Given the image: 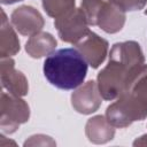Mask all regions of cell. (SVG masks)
<instances>
[{
  "label": "cell",
  "instance_id": "6da1fadb",
  "mask_svg": "<svg viewBox=\"0 0 147 147\" xmlns=\"http://www.w3.org/2000/svg\"><path fill=\"white\" fill-rule=\"evenodd\" d=\"M146 72L145 56L137 41L129 40L114 44L109 53L108 64L98 74L96 78L102 99L108 101L117 99Z\"/></svg>",
  "mask_w": 147,
  "mask_h": 147
},
{
  "label": "cell",
  "instance_id": "7a4b0ae2",
  "mask_svg": "<svg viewBox=\"0 0 147 147\" xmlns=\"http://www.w3.org/2000/svg\"><path fill=\"white\" fill-rule=\"evenodd\" d=\"M46 79L60 90H75L87 74V62L77 48L68 47L52 52L44 62Z\"/></svg>",
  "mask_w": 147,
  "mask_h": 147
},
{
  "label": "cell",
  "instance_id": "3957f363",
  "mask_svg": "<svg viewBox=\"0 0 147 147\" xmlns=\"http://www.w3.org/2000/svg\"><path fill=\"white\" fill-rule=\"evenodd\" d=\"M80 8L88 25H96L107 33H116L125 23V10L110 0H82Z\"/></svg>",
  "mask_w": 147,
  "mask_h": 147
},
{
  "label": "cell",
  "instance_id": "277c9868",
  "mask_svg": "<svg viewBox=\"0 0 147 147\" xmlns=\"http://www.w3.org/2000/svg\"><path fill=\"white\" fill-rule=\"evenodd\" d=\"M1 116L0 127L2 133L11 134L18 126L29 121L30 107L18 95H14L9 92L1 93Z\"/></svg>",
  "mask_w": 147,
  "mask_h": 147
},
{
  "label": "cell",
  "instance_id": "5b68a950",
  "mask_svg": "<svg viewBox=\"0 0 147 147\" xmlns=\"http://www.w3.org/2000/svg\"><path fill=\"white\" fill-rule=\"evenodd\" d=\"M54 25L61 40L74 45L77 44L90 31L87 20L80 7H75L55 18Z\"/></svg>",
  "mask_w": 147,
  "mask_h": 147
},
{
  "label": "cell",
  "instance_id": "8992f818",
  "mask_svg": "<svg viewBox=\"0 0 147 147\" xmlns=\"http://www.w3.org/2000/svg\"><path fill=\"white\" fill-rule=\"evenodd\" d=\"M11 25L23 36H33L41 31L45 21L42 15L32 6H20L10 15Z\"/></svg>",
  "mask_w": 147,
  "mask_h": 147
},
{
  "label": "cell",
  "instance_id": "52a82bcc",
  "mask_svg": "<svg viewBox=\"0 0 147 147\" xmlns=\"http://www.w3.org/2000/svg\"><path fill=\"white\" fill-rule=\"evenodd\" d=\"M75 46L93 69L103 63L108 53V41L91 30Z\"/></svg>",
  "mask_w": 147,
  "mask_h": 147
},
{
  "label": "cell",
  "instance_id": "ba28073f",
  "mask_svg": "<svg viewBox=\"0 0 147 147\" xmlns=\"http://www.w3.org/2000/svg\"><path fill=\"white\" fill-rule=\"evenodd\" d=\"M102 102L98 83L88 80L84 85L78 86L71 94V105L74 109L83 115H88L99 109Z\"/></svg>",
  "mask_w": 147,
  "mask_h": 147
},
{
  "label": "cell",
  "instance_id": "9c48e42d",
  "mask_svg": "<svg viewBox=\"0 0 147 147\" xmlns=\"http://www.w3.org/2000/svg\"><path fill=\"white\" fill-rule=\"evenodd\" d=\"M0 77L2 88L7 90V92L23 96L29 92V83L24 74L20 70L15 69V61L11 57L1 59L0 64Z\"/></svg>",
  "mask_w": 147,
  "mask_h": 147
},
{
  "label": "cell",
  "instance_id": "30bf717a",
  "mask_svg": "<svg viewBox=\"0 0 147 147\" xmlns=\"http://www.w3.org/2000/svg\"><path fill=\"white\" fill-rule=\"evenodd\" d=\"M87 139L93 144H106L113 140L115 136V126L109 123L106 116L96 115L91 117L85 125Z\"/></svg>",
  "mask_w": 147,
  "mask_h": 147
},
{
  "label": "cell",
  "instance_id": "8fae6325",
  "mask_svg": "<svg viewBox=\"0 0 147 147\" xmlns=\"http://www.w3.org/2000/svg\"><path fill=\"white\" fill-rule=\"evenodd\" d=\"M0 56L1 59L11 57L20 52V40L9 21L6 13L1 10V24H0Z\"/></svg>",
  "mask_w": 147,
  "mask_h": 147
},
{
  "label": "cell",
  "instance_id": "7c38bea8",
  "mask_svg": "<svg viewBox=\"0 0 147 147\" xmlns=\"http://www.w3.org/2000/svg\"><path fill=\"white\" fill-rule=\"evenodd\" d=\"M56 45V39L51 33L40 31L28 39L25 44V51L31 57L40 59L54 52Z\"/></svg>",
  "mask_w": 147,
  "mask_h": 147
},
{
  "label": "cell",
  "instance_id": "4fadbf2b",
  "mask_svg": "<svg viewBox=\"0 0 147 147\" xmlns=\"http://www.w3.org/2000/svg\"><path fill=\"white\" fill-rule=\"evenodd\" d=\"M126 93L139 105V107L147 111V72L140 76Z\"/></svg>",
  "mask_w": 147,
  "mask_h": 147
},
{
  "label": "cell",
  "instance_id": "5bb4252c",
  "mask_svg": "<svg viewBox=\"0 0 147 147\" xmlns=\"http://www.w3.org/2000/svg\"><path fill=\"white\" fill-rule=\"evenodd\" d=\"M41 3L47 15L54 18L75 8V0H41Z\"/></svg>",
  "mask_w": 147,
  "mask_h": 147
},
{
  "label": "cell",
  "instance_id": "9a60e30c",
  "mask_svg": "<svg viewBox=\"0 0 147 147\" xmlns=\"http://www.w3.org/2000/svg\"><path fill=\"white\" fill-rule=\"evenodd\" d=\"M110 1L119 6L121 8H123L125 11L140 10L147 3V0H110Z\"/></svg>",
  "mask_w": 147,
  "mask_h": 147
},
{
  "label": "cell",
  "instance_id": "2e32d148",
  "mask_svg": "<svg viewBox=\"0 0 147 147\" xmlns=\"http://www.w3.org/2000/svg\"><path fill=\"white\" fill-rule=\"evenodd\" d=\"M38 146V145H55V141H53L51 139V137L48 136H44V134H36V136H31L29 138V140H26L24 142V146Z\"/></svg>",
  "mask_w": 147,
  "mask_h": 147
},
{
  "label": "cell",
  "instance_id": "e0dca14e",
  "mask_svg": "<svg viewBox=\"0 0 147 147\" xmlns=\"http://www.w3.org/2000/svg\"><path fill=\"white\" fill-rule=\"evenodd\" d=\"M133 146H147V134H144L139 137L137 140H134Z\"/></svg>",
  "mask_w": 147,
  "mask_h": 147
},
{
  "label": "cell",
  "instance_id": "ac0fdd59",
  "mask_svg": "<svg viewBox=\"0 0 147 147\" xmlns=\"http://www.w3.org/2000/svg\"><path fill=\"white\" fill-rule=\"evenodd\" d=\"M2 5H11V3H15V2H18V1H22V0H0Z\"/></svg>",
  "mask_w": 147,
  "mask_h": 147
},
{
  "label": "cell",
  "instance_id": "d6986e66",
  "mask_svg": "<svg viewBox=\"0 0 147 147\" xmlns=\"http://www.w3.org/2000/svg\"><path fill=\"white\" fill-rule=\"evenodd\" d=\"M145 14H146V15H147V9H146V10H145Z\"/></svg>",
  "mask_w": 147,
  "mask_h": 147
}]
</instances>
